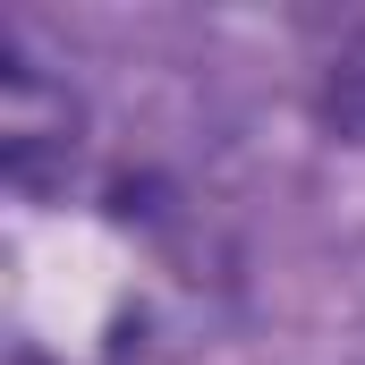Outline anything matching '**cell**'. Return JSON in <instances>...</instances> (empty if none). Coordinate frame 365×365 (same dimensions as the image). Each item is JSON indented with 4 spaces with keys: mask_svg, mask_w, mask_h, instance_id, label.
I'll return each instance as SVG.
<instances>
[{
    "mask_svg": "<svg viewBox=\"0 0 365 365\" xmlns=\"http://www.w3.org/2000/svg\"><path fill=\"white\" fill-rule=\"evenodd\" d=\"M68 128H77V102L60 86L34 77V60L9 51V77H0V153H9V179H34V153H68Z\"/></svg>",
    "mask_w": 365,
    "mask_h": 365,
    "instance_id": "obj_1",
    "label": "cell"
}]
</instances>
